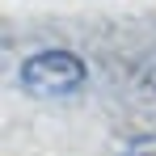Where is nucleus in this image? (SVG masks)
Returning <instances> with one entry per match:
<instances>
[{
    "label": "nucleus",
    "instance_id": "obj_1",
    "mask_svg": "<svg viewBox=\"0 0 156 156\" xmlns=\"http://www.w3.org/2000/svg\"><path fill=\"white\" fill-rule=\"evenodd\" d=\"M17 84H21V93L34 97V101H72V97L84 93V84H89V63H84L76 51L51 47V51L30 55L26 63L17 68Z\"/></svg>",
    "mask_w": 156,
    "mask_h": 156
},
{
    "label": "nucleus",
    "instance_id": "obj_2",
    "mask_svg": "<svg viewBox=\"0 0 156 156\" xmlns=\"http://www.w3.org/2000/svg\"><path fill=\"white\" fill-rule=\"evenodd\" d=\"M114 156H156V131H139V135L122 139V148Z\"/></svg>",
    "mask_w": 156,
    "mask_h": 156
}]
</instances>
